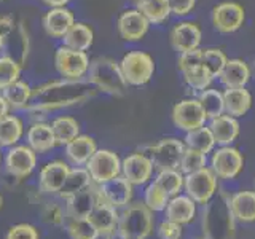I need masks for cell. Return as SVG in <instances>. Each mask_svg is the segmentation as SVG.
<instances>
[{
	"label": "cell",
	"mask_w": 255,
	"mask_h": 239,
	"mask_svg": "<svg viewBox=\"0 0 255 239\" xmlns=\"http://www.w3.org/2000/svg\"><path fill=\"white\" fill-rule=\"evenodd\" d=\"M117 29L125 42H139L147 35L150 22L137 8H128L118 16Z\"/></svg>",
	"instance_id": "9a60e30c"
},
{
	"label": "cell",
	"mask_w": 255,
	"mask_h": 239,
	"mask_svg": "<svg viewBox=\"0 0 255 239\" xmlns=\"http://www.w3.org/2000/svg\"><path fill=\"white\" fill-rule=\"evenodd\" d=\"M185 143L177 137H164L158 140L155 145L148 147L147 155L150 156L153 163L155 171H164V169H179V163Z\"/></svg>",
	"instance_id": "30bf717a"
},
{
	"label": "cell",
	"mask_w": 255,
	"mask_h": 239,
	"mask_svg": "<svg viewBox=\"0 0 255 239\" xmlns=\"http://www.w3.org/2000/svg\"><path fill=\"white\" fill-rule=\"evenodd\" d=\"M134 2H135V3H137V2H140V0H134Z\"/></svg>",
	"instance_id": "6f0895ef"
},
{
	"label": "cell",
	"mask_w": 255,
	"mask_h": 239,
	"mask_svg": "<svg viewBox=\"0 0 255 239\" xmlns=\"http://www.w3.org/2000/svg\"><path fill=\"white\" fill-rule=\"evenodd\" d=\"M70 0H43V3H46L48 6L56 8V6H66Z\"/></svg>",
	"instance_id": "f5cc1de1"
},
{
	"label": "cell",
	"mask_w": 255,
	"mask_h": 239,
	"mask_svg": "<svg viewBox=\"0 0 255 239\" xmlns=\"http://www.w3.org/2000/svg\"><path fill=\"white\" fill-rule=\"evenodd\" d=\"M69 166L64 161H51L48 163L38 175V188L43 193H59L64 187V182L67 179Z\"/></svg>",
	"instance_id": "d6986e66"
},
{
	"label": "cell",
	"mask_w": 255,
	"mask_h": 239,
	"mask_svg": "<svg viewBox=\"0 0 255 239\" xmlns=\"http://www.w3.org/2000/svg\"><path fill=\"white\" fill-rule=\"evenodd\" d=\"M201 225L206 239H233L236 219L231 212L227 193L217 191V195L203 206Z\"/></svg>",
	"instance_id": "7a4b0ae2"
},
{
	"label": "cell",
	"mask_w": 255,
	"mask_h": 239,
	"mask_svg": "<svg viewBox=\"0 0 255 239\" xmlns=\"http://www.w3.org/2000/svg\"><path fill=\"white\" fill-rule=\"evenodd\" d=\"M27 143L35 153H45V151L54 148V145H58V143H56L51 124L42 121L32 124L27 131Z\"/></svg>",
	"instance_id": "83f0119b"
},
{
	"label": "cell",
	"mask_w": 255,
	"mask_h": 239,
	"mask_svg": "<svg viewBox=\"0 0 255 239\" xmlns=\"http://www.w3.org/2000/svg\"><path fill=\"white\" fill-rule=\"evenodd\" d=\"M98 193L102 201L112 204L117 209L126 207L132 199V185L123 175H118L98 185Z\"/></svg>",
	"instance_id": "2e32d148"
},
{
	"label": "cell",
	"mask_w": 255,
	"mask_h": 239,
	"mask_svg": "<svg viewBox=\"0 0 255 239\" xmlns=\"http://www.w3.org/2000/svg\"><path fill=\"white\" fill-rule=\"evenodd\" d=\"M14 29H16V26H14V19L11 16H0V35L6 38Z\"/></svg>",
	"instance_id": "681fc988"
},
{
	"label": "cell",
	"mask_w": 255,
	"mask_h": 239,
	"mask_svg": "<svg viewBox=\"0 0 255 239\" xmlns=\"http://www.w3.org/2000/svg\"><path fill=\"white\" fill-rule=\"evenodd\" d=\"M8 110H10V106H8V102L3 96L0 94V120L8 115Z\"/></svg>",
	"instance_id": "816d5d0a"
},
{
	"label": "cell",
	"mask_w": 255,
	"mask_h": 239,
	"mask_svg": "<svg viewBox=\"0 0 255 239\" xmlns=\"http://www.w3.org/2000/svg\"><path fill=\"white\" fill-rule=\"evenodd\" d=\"M86 80L91 82L96 90L112 96H120L126 91L128 83L120 69V62L110 58H98L91 61Z\"/></svg>",
	"instance_id": "3957f363"
},
{
	"label": "cell",
	"mask_w": 255,
	"mask_h": 239,
	"mask_svg": "<svg viewBox=\"0 0 255 239\" xmlns=\"http://www.w3.org/2000/svg\"><path fill=\"white\" fill-rule=\"evenodd\" d=\"M207 126H209V129L215 139V143H217L219 147L233 145V142L239 137V134H241L239 120L228 114H223L220 117L209 120Z\"/></svg>",
	"instance_id": "ac0fdd59"
},
{
	"label": "cell",
	"mask_w": 255,
	"mask_h": 239,
	"mask_svg": "<svg viewBox=\"0 0 255 239\" xmlns=\"http://www.w3.org/2000/svg\"><path fill=\"white\" fill-rule=\"evenodd\" d=\"M182 140H183V143H185L187 148L201 151V153H204V155L212 153L215 145H217L207 124H204L201 127H196V129H193V131L185 132V137H183Z\"/></svg>",
	"instance_id": "4dcf8cb0"
},
{
	"label": "cell",
	"mask_w": 255,
	"mask_h": 239,
	"mask_svg": "<svg viewBox=\"0 0 255 239\" xmlns=\"http://www.w3.org/2000/svg\"><path fill=\"white\" fill-rule=\"evenodd\" d=\"M21 75V64L11 56H0V91L18 82Z\"/></svg>",
	"instance_id": "f35d334b"
},
{
	"label": "cell",
	"mask_w": 255,
	"mask_h": 239,
	"mask_svg": "<svg viewBox=\"0 0 255 239\" xmlns=\"http://www.w3.org/2000/svg\"><path fill=\"white\" fill-rule=\"evenodd\" d=\"M51 129L54 134V139L58 145H67L70 140H74L77 135L80 134V124L75 118L72 117H58L53 120Z\"/></svg>",
	"instance_id": "d6a6232c"
},
{
	"label": "cell",
	"mask_w": 255,
	"mask_h": 239,
	"mask_svg": "<svg viewBox=\"0 0 255 239\" xmlns=\"http://www.w3.org/2000/svg\"><path fill=\"white\" fill-rule=\"evenodd\" d=\"M0 207H2V196H0Z\"/></svg>",
	"instance_id": "9f6ffc18"
},
{
	"label": "cell",
	"mask_w": 255,
	"mask_h": 239,
	"mask_svg": "<svg viewBox=\"0 0 255 239\" xmlns=\"http://www.w3.org/2000/svg\"><path fill=\"white\" fill-rule=\"evenodd\" d=\"M85 166L96 185H101L104 182L122 175V159L112 150H96V153Z\"/></svg>",
	"instance_id": "7c38bea8"
},
{
	"label": "cell",
	"mask_w": 255,
	"mask_h": 239,
	"mask_svg": "<svg viewBox=\"0 0 255 239\" xmlns=\"http://www.w3.org/2000/svg\"><path fill=\"white\" fill-rule=\"evenodd\" d=\"M209 167L220 180H233L244 169V155L233 145L214 148L209 159Z\"/></svg>",
	"instance_id": "ba28073f"
},
{
	"label": "cell",
	"mask_w": 255,
	"mask_h": 239,
	"mask_svg": "<svg viewBox=\"0 0 255 239\" xmlns=\"http://www.w3.org/2000/svg\"><path fill=\"white\" fill-rule=\"evenodd\" d=\"M153 163L147 153L135 151L122 159V175L131 183V185H145L153 175Z\"/></svg>",
	"instance_id": "5bb4252c"
},
{
	"label": "cell",
	"mask_w": 255,
	"mask_h": 239,
	"mask_svg": "<svg viewBox=\"0 0 255 239\" xmlns=\"http://www.w3.org/2000/svg\"><path fill=\"white\" fill-rule=\"evenodd\" d=\"M196 99L201 104L207 120H212L215 117H220L225 114V102H223V91L207 88V90L198 93Z\"/></svg>",
	"instance_id": "836d02e7"
},
{
	"label": "cell",
	"mask_w": 255,
	"mask_h": 239,
	"mask_svg": "<svg viewBox=\"0 0 255 239\" xmlns=\"http://www.w3.org/2000/svg\"><path fill=\"white\" fill-rule=\"evenodd\" d=\"M6 171L18 179L27 177L37 164V155L29 145H16L10 148L5 158Z\"/></svg>",
	"instance_id": "e0dca14e"
},
{
	"label": "cell",
	"mask_w": 255,
	"mask_h": 239,
	"mask_svg": "<svg viewBox=\"0 0 255 239\" xmlns=\"http://www.w3.org/2000/svg\"><path fill=\"white\" fill-rule=\"evenodd\" d=\"M62 45L77 51H88L94 42V32L85 22H75L62 38Z\"/></svg>",
	"instance_id": "f1b7e54d"
},
{
	"label": "cell",
	"mask_w": 255,
	"mask_h": 239,
	"mask_svg": "<svg viewBox=\"0 0 255 239\" xmlns=\"http://www.w3.org/2000/svg\"><path fill=\"white\" fill-rule=\"evenodd\" d=\"M90 58L86 51H77L67 46H59L54 54V66L62 78L82 80L90 70Z\"/></svg>",
	"instance_id": "9c48e42d"
},
{
	"label": "cell",
	"mask_w": 255,
	"mask_h": 239,
	"mask_svg": "<svg viewBox=\"0 0 255 239\" xmlns=\"http://www.w3.org/2000/svg\"><path fill=\"white\" fill-rule=\"evenodd\" d=\"M167 201H169V196L166 195V191L159 188L155 182H150L145 191H143V204L151 212H163L166 209Z\"/></svg>",
	"instance_id": "b9f144b4"
},
{
	"label": "cell",
	"mask_w": 255,
	"mask_h": 239,
	"mask_svg": "<svg viewBox=\"0 0 255 239\" xmlns=\"http://www.w3.org/2000/svg\"><path fill=\"white\" fill-rule=\"evenodd\" d=\"M196 203L187 195H175L169 198V201L166 204V219L172 220L179 225H187L191 223L196 217Z\"/></svg>",
	"instance_id": "44dd1931"
},
{
	"label": "cell",
	"mask_w": 255,
	"mask_h": 239,
	"mask_svg": "<svg viewBox=\"0 0 255 239\" xmlns=\"http://www.w3.org/2000/svg\"><path fill=\"white\" fill-rule=\"evenodd\" d=\"M99 193H98V185H91L78 191L74 196L67 198V214L70 215V219H82L88 217L94 209V206L99 203Z\"/></svg>",
	"instance_id": "7402d4cb"
},
{
	"label": "cell",
	"mask_w": 255,
	"mask_h": 239,
	"mask_svg": "<svg viewBox=\"0 0 255 239\" xmlns=\"http://www.w3.org/2000/svg\"><path fill=\"white\" fill-rule=\"evenodd\" d=\"M6 239H38V231L32 225L21 223V225H14L10 228Z\"/></svg>",
	"instance_id": "bcb514c9"
},
{
	"label": "cell",
	"mask_w": 255,
	"mask_h": 239,
	"mask_svg": "<svg viewBox=\"0 0 255 239\" xmlns=\"http://www.w3.org/2000/svg\"><path fill=\"white\" fill-rule=\"evenodd\" d=\"M74 24H75L74 13L66 6L50 8L43 16L45 32L53 38H62Z\"/></svg>",
	"instance_id": "ffe728a7"
},
{
	"label": "cell",
	"mask_w": 255,
	"mask_h": 239,
	"mask_svg": "<svg viewBox=\"0 0 255 239\" xmlns=\"http://www.w3.org/2000/svg\"><path fill=\"white\" fill-rule=\"evenodd\" d=\"M3 43H5V38H3L2 35H0V48H2V46H3Z\"/></svg>",
	"instance_id": "11a10c76"
},
{
	"label": "cell",
	"mask_w": 255,
	"mask_h": 239,
	"mask_svg": "<svg viewBox=\"0 0 255 239\" xmlns=\"http://www.w3.org/2000/svg\"><path fill=\"white\" fill-rule=\"evenodd\" d=\"M251 78H252L251 66L244 59H239V58L228 59L225 67L222 70V74L219 75L220 83L225 88L247 86V83L251 82Z\"/></svg>",
	"instance_id": "cb8c5ba5"
},
{
	"label": "cell",
	"mask_w": 255,
	"mask_h": 239,
	"mask_svg": "<svg viewBox=\"0 0 255 239\" xmlns=\"http://www.w3.org/2000/svg\"><path fill=\"white\" fill-rule=\"evenodd\" d=\"M153 182L166 191V195L172 198L175 195H180V191L183 190V182H185V175L180 172V169H164L158 171Z\"/></svg>",
	"instance_id": "d590c367"
},
{
	"label": "cell",
	"mask_w": 255,
	"mask_h": 239,
	"mask_svg": "<svg viewBox=\"0 0 255 239\" xmlns=\"http://www.w3.org/2000/svg\"><path fill=\"white\" fill-rule=\"evenodd\" d=\"M249 66H251V72H252V77H255V59L249 64Z\"/></svg>",
	"instance_id": "db71d44e"
},
{
	"label": "cell",
	"mask_w": 255,
	"mask_h": 239,
	"mask_svg": "<svg viewBox=\"0 0 255 239\" xmlns=\"http://www.w3.org/2000/svg\"><path fill=\"white\" fill-rule=\"evenodd\" d=\"M120 69L129 86H143L155 75V59L147 51H129L120 61Z\"/></svg>",
	"instance_id": "5b68a950"
},
{
	"label": "cell",
	"mask_w": 255,
	"mask_h": 239,
	"mask_svg": "<svg viewBox=\"0 0 255 239\" xmlns=\"http://www.w3.org/2000/svg\"><path fill=\"white\" fill-rule=\"evenodd\" d=\"M93 183L90 172L86 171V167H75V169H70L67 174V179L64 182V187L59 191V195L67 199L70 196H74L78 191H82L85 188H88Z\"/></svg>",
	"instance_id": "e575fe53"
},
{
	"label": "cell",
	"mask_w": 255,
	"mask_h": 239,
	"mask_svg": "<svg viewBox=\"0 0 255 239\" xmlns=\"http://www.w3.org/2000/svg\"><path fill=\"white\" fill-rule=\"evenodd\" d=\"M118 227L128 239H147L155 227L153 212L143 203L126 206L120 214Z\"/></svg>",
	"instance_id": "277c9868"
},
{
	"label": "cell",
	"mask_w": 255,
	"mask_h": 239,
	"mask_svg": "<svg viewBox=\"0 0 255 239\" xmlns=\"http://www.w3.org/2000/svg\"><path fill=\"white\" fill-rule=\"evenodd\" d=\"M43 220L51 225H62L64 223V211L58 204H48L43 209Z\"/></svg>",
	"instance_id": "c3c4849f"
},
{
	"label": "cell",
	"mask_w": 255,
	"mask_h": 239,
	"mask_svg": "<svg viewBox=\"0 0 255 239\" xmlns=\"http://www.w3.org/2000/svg\"><path fill=\"white\" fill-rule=\"evenodd\" d=\"M171 6V14L177 16V18H183V16L190 14L195 10L196 0H169Z\"/></svg>",
	"instance_id": "7dc6e473"
},
{
	"label": "cell",
	"mask_w": 255,
	"mask_h": 239,
	"mask_svg": "<svg viewBox=\"0 0 255 239\" xmlns=\"http://www.w3.org/2000/svg\"><path fill=\"white\" fill-rule=\"evenodd\" d=\"M183 191H185V195L193 199L196 204L204 206L217 195L219 179H217V175L212 172L211 167L206 166L204 169H199L196 172L185 175Z\"/></svg>",
	"instance_id": "8992f818"
},
{
	"label": "cell",
	"mask_w": 255,
	"mask_h": 239,
	"mask_svg": "<svg viewBox=\"0 0 255 239\" xmlns=\"http://www.w3.org/2000/svg\"><path fill=\"white\" fill-rule=\"evenodd\" d=\"M206 166H207V155L185 147L180 158V163H179V169L183 175L204 169Z\"/></svg>",
	"instance_id": "60d3db41"
},
{
	"label": "cell",
	"mask_w": 255,
	"mask_h": 239,
	"mask_svg": "<svg viewBox=\"0 0 255 239\" xmlns=\"http://www.w3.org/2000/svg\"><path fill=\"white\" fill-rule=\"evenodd\" d=\"M88 219L94 223V227L98 228V231L104 236V235H107L109 231L118 227L120 214L117 211V207L99 199V203L94 206V209L88 215Z\"/></svg>",
	"instance_id": "4316f807"
},
{
	"label": "cell",
	"mask_w": 255,
	"mask_h": 239,
	"mask_svg": "<svg viewBox=\"0 0 255 239\" xmlns=\"http://www.w3.org/2000/svg\"><path fill=\"white\" fill-rule=\"evenodd\" d=\"M172 123L182 132L193 131L196 127L204 126L209 120H207L201 104L196 98H185L179 101L172 107Z\"/></svg>",
	"instance_id": "8fae6325"
},
{
	"label": "cell",
	"mask_w": 255,
	"mask_h": 239,
	"mask_svg": "<svg viewBox=\"0 0 255 239\" xmlns=\"http://www.w3.org/2000/svg\"><path fill=\"white\" fill-rule=\"evenodd\" d=\"M230 207L236 222L252 223L255 222V191L243 190L230 196Z\"/></svg>",
	"instance_id": "d4e9b609"
},
{
	"label": "cell",
	"mask_w": 255,
	"mask_h": 239,
	"mask_svg": "<svg viewBox=\"0 0 255 239\" xmlns=\"http://www.w3.org/2000/svg\"><path fill=\"white\" fill-rule=\"evenodd\" d=\"M96 93V86L88 80H56L45 83L32 91V98L26 110L32 114H48L83 104Z\"/></svg>",
	"instance_id": "6da1fadb"
},
{
	"label": "cell",
	"mask_w": 255,
	"mask_h": 239,
	"mask_svg": "<svg viewBox=\"0 0 255 239\" xmlns=\"http://www.w3.org/2000/svg\"><path fill=\"white\" fill-rule=\"evenodd\" d=\"M199 64H203V48H198V50L187 51V53H180L177 56L179 72H183V70H187V69L199 66Z\"/></svg>",
	"instance_id": "ee69618b"
},
{
	"label": "cell",
	"mask_w": 255,
	"mask_h": 239,
	"mask_svg": "<svg viewBox=\"0 0 255 239\" xmlns=\"http://www.w3.org/2000/svg\"><path fill=\"white\" fill-rule=\"evenodd\" d=\"M104 239H128V238L125 236L123 231L120 230V227H117V228H114L112 231H109L107 235H104Z\"/></svg>",
	"instance_id": "f907efd6"
},
{
	"label": "cell",
	"mask_w": 255,
	"mask_h": 239,
	"mask_svg": "<svg viewBox=\"0 0 255 239\" xmlns=\"http://www.w3.org/2000/svg\"><path fill=\"white\" fill-rule=\"evenodd\" d=\"M96 140L90 135H77L66 145V156L75 166H83L90 161V158L96 153Z\"/></svg>",
	"instance_id": "484cf974"
},
{
	"label": "cell",
	"mask_w": 255,
	"mask_h": 239,
	"mask_svg": "<svg viewBox=\"0 0 255 239\" xmlns=\"http://www.w3.org/2000/svg\"><path fill=\"white\" fill-rule=\"evenodd\" d=\"M22 121L14 115H6L0 120V147H13L22 137Z\"/></svg>",
	"instance_id": "74e56055"
},
{
	"label": "cell",
	"mask_w": 255,
	"mask_h": 239,
	"mask_svg": "<svg viewBox=\"0 0 255 239\" xmlns=\"http://www.w3.org/2000/svg\"><path fill=\"white\" fill-rule=\"evenodd\" d=\"M159 239H180L182 238V225L172 220L164 219L156 228Z\"/></svg>",
	"instance_id": "f6af8a7d"
},
{
	"label": "cell",
	"mask_w": 255,
	"mask_h": 239,
	"mask_svg": "<svg viewBox=\"0 0 255 239\" xmlns=\"http://www.w3.org/2000/svg\"><path fill=\"white\" fill-rule=\"evenodd\" d=\"M204 239H206V238H204Z\"/></svg>",
	"instance_id": "680465c9"
},
{
	"label": "cell",
	"mask_w": 255,
	"mask_h": 239,
	"mask_svg": "<svg viewBox=\"0 0 255 239\" xmlns=\"http://www.w3.org/2000/svg\"><path fill=\"white\" fill-rule=\"evenodd\" d=\"M169 42L172 50L179 54L198 50L203 42V29L198 22L180 21L172 26L169 32Z\"/></svg>",
	"instance_id": "4fadbf2b"
},
{
	"label": "cell",
	"mask_w": 255,
	"mask_h": 239,
	"mask_svg": "<svg viewBox=\"0 0 255 239\" xmlns=\"http://www.w3.org/2000/svg\"><path fill=\"white\" fill-rule=\"evenodd\" d=\"M223 102H225V114L241 118L247 115V112L252 109V93L246 86L239 88H225L223 91Z\"/></svg>",
	"instance_id": "603a6c76"
},
{
	"label": "cell",
	"mask_w": 255,
	"mask_h": 239,
	"mask_svg": "<svg viewBox=\"0 0 255 239\" xmlns=\"http://www.w3.org/2000/svg\"><path fill=\"white\" fill-rule=\"evenodd\" d=\"M32 88L29 86V83L26 82H14L13 85H10L8 88L2 91V96L6 99L8 106L13 109H26L30 102L32 98Z\"/></svg>",
	"instance_id": "8d00e7d4"
},
{
	"label": "cell",
	"mask_w": 255,
	"mask_h": 239,
	"mask_svg": "<svg viewBox=\"0 0 255 239\" xmlns=\"http://www.w3.org/2000/svg\"><path fill=\"white\" fill-rule=\"evenodd\" d=\"M67 231L72 239H98L101 236L98 228L94 227V223L88 217L70 219Z\"/></svg>",
	"instance_id": "ab89813d"
},
{
	"label": "cell",
	"mask_w": 255,
	"mask_h": 239,
	"mask_svg": "<svg viewBox=\"0 0 255 239\" xmlns=\"http://www.w3.org/2000/svg\"><path fill=\"white\" fill-rule=\"evenodd\" d=\"M228 61V56L220 48H204L203 50V64L209 69L214 78H219L223 67Z\"/></svg>",
	"instance_id": "7bdbcfd3"
},
{
	"label": "cell",
	"mask_w": 255,
	"mask_h": 239,
	"mask_svg": "<svg viewBox=\"0 0 255 239\" xmlns=\"http://www.w3.org/2000/svg\"><path fill=\"white\" fill-rule=\"evenodd\" d=\"M244 22L246 8L233 0H225V2L217 3L211 11V24L214 30L223 35L235 34L244 26Z\"/></svg>",
	"instance_id": "52a82bcc"
},
{
	"label": "cell",
	"mask_w": 255,
	"mask_h": 239,
	"mask_svg": "<svg viewBox=\"0 0 255 239\" xmlns=\"http://www.w3.org/2000/svg\"><path fill=\"white\" fill-rule=\"evenodd\" d=\"M135 8L145 16L150 26H161L171 18V6L169 0H140Z\"/></svg>",
	"instance_id": "f546056e"
},
{
	"label": "cell",
	"mask_w": 255,
	"mask_h": 239,
	"mask_svg": "<svg viewBox=\"0 0 255 239\" xmlns=\"http://www.w3.org/2000/svg\"><path fill=\"white\" fill-rule=\"evenodd\" d=\"M182 74V80L191 91L195 93H201L207 88H211L212 82H214V75L209 72L204 64H199V66H195L191 69H187L180 72Z\"/></svg>",
	"instance_id": "1f68e13d"
}]
</instances>
